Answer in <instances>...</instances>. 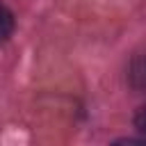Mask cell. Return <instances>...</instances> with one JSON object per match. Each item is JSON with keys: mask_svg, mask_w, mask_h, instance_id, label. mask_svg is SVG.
Listing matches in <instances>:
<instances>
[{"mask_svg": "<svg viewBox=\"0 0 146 146\" xmlns=\"http://www.w3.org/2000/svg\"><path fill=\"white\" fill-rule=\"evenodd\" d=\"M130 80H132V84L139 87V89L146 87V55L135 57L132 68H130Z\"/></svg>", "mask_w": 146, "mask_h": 146, "instance_id": "cell-1", "label": "cell"}, {"mask_svg": "<svg viewBox=\"0 0 146 146\" xmlns=\"http://www.w3.org/2000/svg\"><path fill=\"white\" fill-rule=\"evenodd\" d=\"M14 32V16L7 7L0 5V41H7Z\"/></svg>", "mask_w": 146, "mask_h": 146, "instance_id": "cell-2", "label": "cell"}, {"mask_svg": "<svg viewBox=\"0 0 146 146\" xmlns=\"http://www.w3.org/2000/svg\"><path fill=\"white\" fill-rule=\"evenodd\" d=\"M135 125H137V130L146 137V105L139 107V112L135 114Z\"/></svg>", "mask_w": 146, "mask_h": 146, "instance_id": "cell-3", "label": "cell"}]
</instances>
